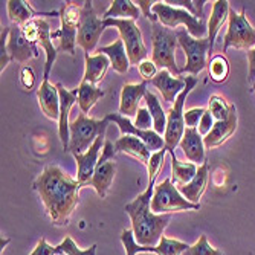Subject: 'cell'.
Segmentation results:
<instances>
[{
	"instance_id": "cell-49",
	"label": "cell",
	"mask_w": 255,
	"mask_h": 255,
	"mask_svg": "<svg viewBox=\"0 0 255 255\" xmlns=\"http://www.w3.org/2000/svg\"><path fill=\"white\" fill-rule=\"evenodd\" d=\"M9 242H11L9 239H6V240H3V239H2V242H0V246H2V251H3V248H5Z\"/></svg>"
},
{
	"instance_id": "cell-17",
	"label": "cell",
	"mask_w": 255,
	"mask_h": 255,
	"mask_svg": "<svg viewBox=\"0 0 255 255\" xmlns=\"http://www.w3.org/2000/svg\"><path fill=\"white\" fill-rule=\"evenodd\" d=\"M104 136H98V139L94 142L84 154H74L75 160H77V180L83 185V187H87L90 179L94 177V173H95V168H97V164L100 160V150L104 148Z\"/></svg>"
},
{
	"instance_id": "cell-31",
	"label": "cell",
	"mask_w": 255,
	"mask_h": 255,
	"mask_svg": "<svg viewBox=\"0 0 255 255\" xmlns=\"http://www.w3.org/2000/svg\"><path fill=\"white\" fill-rule=\"evenodd\" d=\"M171 154V182L177 183V187H182V185L190 183L196 173H197V167L193 162H180L174 151H168Z\"/></svg>"
},
{
	"instance_id": "cell-23",
	"label": "cell",
	"mask_w": 255,
	"mask_h": 255,
	"mask_svg": "<svg viewBox=\"0 0 255 255\" xmlns=\"http://www.w3.org/2000/svg\"><path fill=\"white\" fill-rule=\"evenodd\" d=\"M151 83L159 89L167 103H174L176 98L182 94V90L187 86L183 77H173L168 71H160L151 80Z\"/></svg>"
},
{
	"instance_id": "cell-37",
	"label": "cell",
	"mask_w": 255,
	"mask_h": 255,
	"mask_svg": "<svg viewBox=\"0 0 255 255\" xmlns=\"http://www.w3.org/2000/svg\"><path fill=\"white\" fill-rule=\"evenodd\" d=\"M97 245L90 246L89 249L83 251L78 249V246L75 245V242L72 240L71 236H66L64 240L57 246V255H95L97 254Z\"/></svg>"
},
{
	"instance_id": "cell-15",
	"label": "cell",
	"mask_w": 255,
	"mask_h": 255,
	"mask_svg": "<svg viewBox=\"0 0 255 255\" xmlns=\"http://www.w3.org/2000/svg\"><path fill=\"white\" fill-rule=\"evenodd\" d=\"M109 123H115L123 136H134L137 139H141V141L150 148V151H159L162 148H165V141L164 137H160V134H157L156 131L153 130H139L137 127H134L131 124V121L126 117H123V115H118V113H107L104 117Z\"/></svg>"
},
{
	"instance_id": "cell-29",
	"label": "cell",
	"mask_w": 255,
	"mask_h": 255,
	"mask_svg": "<svg viewBox=\"0 0 255 255\" xmlns=\"http://www.w3.org/2000/svg\"><path fill=\"white\" fill-rule=\"evenodd\" d=\"M84 60H86V71H84L83 81L97 84L98 81L104 78L107 69L110 66L109 57H106L104 54H97L95 57H90L89 54H86Z\"/></svg>"
},
{
	"instance_id": "cell-6",
	"label": "cell",
	"mask_w": 255,
	"mask_h": 255,
	"mask_svg": "<svg viewBox=\"0 0 255 255\" xmlns=\"http://www.w3.org/2000/svg\"><path fill=\"white\" fill-rule=\"evenodd\" d=\"M187 210H200V203H191L185 199L171 179L162 180L154 187L153 199H151V211L154 214H170L176 211Z\"/></svg>"
},
{
	"instance_id": "cell-21",
	"label": "cell",
	"mask_w": 255,
	"mask_h": 255,
	"mask_svg": "<svg viewBox=\"0 0 255 255\" xmlns=\"http://www.w3.org/2000/svg\"><path fill=\"white\" fill-rule=\"evenodd\" d=\"M37 98L46 117L52 121L60 120V94L57 86H52L49 80H43L37 90Z\"/></svg>"
},
{
	"instance_id": "cell-22",
	"label": "cell",
	"mask_w": 255,
	"mask_h": 255,
	"mask_svg": "<svg viewBox=\"0 0 255 255\" xmlns=\"http://www.w3.org/2000/svg\"><path fill=\"white\" fill-rule=\"evenodd\" d=\"M115 173H117V162H115V159L104 160L100 157L97 168H95V173H94V177L90 179L89 185L95 188V191L98 193V196L101 199H104L107 196V191L112 187Z\"/></svg>"
},
{
	"instance_id": "cell-13",
	"label": "cell",
	"mask_w": 255,
	"mask_h": 255,
	"mask_svg": "<svg viewBox=\"0 0 255 255\" xmlns=\"http://www.w3.org/2000/svg\"><path fill=\"white\" fill-rule=\"evenodd\" d=\"M104 23L100 20L94 11V5L90 0L83 3L81 9V18H80V26H78V35L77 43L84 49L86 54L92 52L95 49V46L104 31Z\"/></svg>"
},
{
	"instance_id": "cell-3",
	"label": "cell",
	"mask_w": 255,
	"mask_h": 255,
	"mask_svg": "<svg viewBox=\"0 0 255 255\" xmlns=\"http://www.w3.org/2000/svg\"><path fill=\"white\" fill-rule=\"evenodd\" d=\"M151 40H153V54L151 61L160 71H168L173 77H179L182 71L176 64L174 51L177 48L176 32L162 26L160 23H151Z\"/></svg>"
},
{
	"instance_id": "cell-5",
	"label": "cell",
	"mask_w": 255,
	"mask_h": 255,
	"mask_svg": "<svg viewBox=\"0 0 255 255\" xmlns=\"http://www.w3.org/2000/svg\"><path fill=\"white\" fill-rule=\"evenodd\" d=\"M151 12L157 17L160 25L168 29L183 25L185 29L188 31V34L194 38H205V34L208 32L205 18L196 17L187 9H180V8L170 6L167 3L156 2L151 8Z\"/></svg>"
},
{
	"instance_id": "cell-45",
	"label": "cell",
	"mask_w": 255,
	"mask_h": 255,
	"mask_svg": "<svg viewBox=\"0 0 255 255\" xmlns=\"http://www.w3.org/2000/svg\"><path fill=\"white\" fill-rule=\"evenodd\" d=\"M29 255H57V246H51L44 237H41L37 248Z\"/></svg>"
},
{
	"instance_id": "cell-18",
	"label": "cell",
	"mask_w": 255,
	"mask_h": 255,
	"mask_svg": "<svg viewBox=\"0 0 255 255\" xmlns=\"http://www.w3.org/2000/svg\"><path fill=\"white\" fill-rule=\"evenodd\" d=\"M8 51L11 60H15L17 63H26L32 57L38 55V48H34L25 38L20 26H11V32L8 38Z\"/></svg>"
},
{
	"instance_id": "cell-50",
	"label": "cell",
	"mask_w": 255,
	"mask_h": 255,
	"mask_svg": "<svg viewBox=\"0 0 255 255\" xmlns=\"http://www.w3.org/2000/svg\"><path fill=\"white\" fill-rule=\"evenodd\" d=\"M252 90H254V92H255V84H254V89H252Z\"/></svg>"
},
{
	"instance_id": "cell-10",
	"label": "cell",
	"mask_w": 255,
	"mask_h": 255,
	"mask_svg": "<svg viewBox=\"0 0 255 255\" xmlns=\"http://www.w3.org/2000/svg\"><path fill=\"white\" fill-rule=\"evenodd\" d=\"M21 32L25 35V38L34 46V48H43L46 54V64H44V75L43 80H49V74L52 64L57 58V49L52 44V34H51V26L48 20L43 18H34L29 23H26L21 28Z\"/></svg>"
},
{
	"instance_id": "cell-24",
	"label": "cell",
	"mask_w": 255,
	"mask_h": 255,
	"mask_svg": "<svg viewBox=\"0 0 255 255\" xmlns=\"http://www.w3.org/2000/svg\"><path fill=\"white\" fill-rule=\"evenodd\" d=\"M180 148L183 150V154L187 156L193 164H203L205 159V142L200 136L199 130L187 127L183 131V136L180 139Z\"/></svg>"
},
{
	"instance_id": "cell-36",
	"label": "cell",
	"mask_w": 255,
	"mask_h": 255,
	"mask_svg": "<svg viewBox=\"0 0 255 255\" xmlns=\"http://www.w3.org/2000/svg\"><path fill=\"white\" fill-rule=\"evenodd\" d=\"M231 109H233V104H229L225 98L214 95L208 101V112L213 115V118L216 121H225L228 120Z\"/></svg>"
},
{
	"instance_id": "cell-7",
	"label": "cell",
	"mask_w": 255,
	"mask_h": 255,
	"mask_svg": "<svg viewBox=\"0 0 255 255\" xmlns=\"http://www.w3.org/2000/svg\"><path fill=\"white\" fill-rule=\"evenodd\" d=\"M103 23H104V26H113L120 31L121 40L124 41L126 51H127V55L130 60V64L139 66L147 58L148 51L144 44L141 31H139V28L136 26V20H131V18H106V20H103Z\"/></svg>"
},
{
	"instance_id": "cell-32",
	"label": "cell",
	"mask_w": 255,
	"mask_h": 255,
	"mask_svg": "<svg viewBox=\"0 0 255 255\" xmlns=\"http://www.w3.org/2000/svg\"><path fill=\"white\" fill-rule=\"evenodd\" d=\"M104 97V90L98 89L95 84L81 81L78 87V106L81 109V113H89V110L94 107L98 100Z\"/></svg>"
},
{
	"instance_id": "cell-11",
	"label": "cell",
	"mask_w": 255,
	"mask_h": 255,
	"mask_svg": "<svg viewBox=\"0 0 255 255\" xmlns=\"http://www.w3.org/2000/svg\"><path fill=\"white\" fill-rule=\"evenodd\" d=\"M176 37L179 46L185 51V55H187V64L183 66L182 72L191 74L193 77L199 75L208 64L206 55L210 52V41H208V38L191 37L185 28L176 31Z\"/></svg>"
},
{
	"instance_id": "cell-20",
	"label": "cell",
	"mask_w": 255,
	"mask_h": 255,
	"mask_svg": "<svg viewBox=\"0 0 255 255\" xmlns=\"http://www.w3.org/2000/svg\"><path fill=\"white\" fill-rule=\"evenodd\" d=\"M147 81H142L139 84H126L121 92V104H120V113L126 118H131L137 115L139 101H141L147 94Z\"/></svg>"
},
{
	"instance_id": "cell-30",
	"label": "cell",
	"mask_w": 255,
	"mask_h": 255,
	"mask_svg": "<svg viewBox=\"0 0 255 255\" xmlns=\"http://www.w3.org/2000/svg\"><path fill=\"white\" fill-rule=\"evenodd\" d=\"M6 3H8L9 20L12 23H15V26H20V28H23L31 20L37 18V15H43V14H38L37 11H34L29 6V3L23 2V0H8Z\"/></svg>"
},
{
	"instance_id": "cell-43",
	"label": "cell",
	"mask_w": 255,
	"mask_h": 255,
	"mask_svg": "<svg viewBox=\"0 0 255 255\" xmlns=\"http://www.w3.org/2000/svg\"><path fill=\"white\" fill-rule=\"evenodd\" d=\"M137 71H139V75L144 78V81H151L157 75L156 64L150 60H144L141 64L137 66Z\"/></svg>"
},
{
	"instance_id": "cell-47",
	"label": "cell",
	"mask_w": 255,
	"mask_h": 255,
	"mask_svg": "<svg viewBox=\"0 0 255 255\" xmlns=\"http://www.w3.org/2000/svg\"><path fill=\"white\" fill-rule=\"evenodd\" d=\"M154 3H156V2H150V0H139V2H137V6L142 9L144 15H145L151 23H157V17L150 11V9L153 8Z\"/></svg>"
},
{
	"instance_id": "cell-16",
	"label": "cell",
	"mask_w": 255,
	"mask_h": 255,
	"mask_svg": "<svg viewBox=\"0 0 255 255\" xmlns=\"http://www.w3.org/2000/svg\"><path fill=\"white\" fill-rule=\"evenodd\" d=\"M60 94V120H58V133L61 139V145L64 151L69 150V142H71V131H69V112L72 106L78 101V89L67 90L61 83L55 84Z\"/></svg>"
},
{
	"instance_id": "cell-42",
	"label": "cell",
	"mask_w": 255,
	"mask_h": 255,
	"mask_svg": "<svg viewBox=\"0 0 255 255\" xmlns=\"http://www.w3.org/2000/svg\"><path fill=\"white\" fill-rule=\"evenodd\" d=\"M205 112H206V110L202 109V107H196V109L188 110L187 113L183 115L185 124H187L190 128H196L197 124L200 123V120H202V117H203V113H205Z\"/></svg>"
},
{
	"instance_id": "cell-28",
	"label": "cell",
	"mask_w": 255,
	"mask_h": 255,
	"mask_svg": "<svg viewBox=\"0 0 255 255\" xmlns=\"http://www.w3.org/2000/svg\"><path fill=\"white\" fill-rule=\"evenodd\" d=\"M98 54H104L106 57H109L110 64L113 66V69L118 74H127L128 66H130V60H128L127 51H126L124 41L121 38L117 40L113 44L103 46V48H100Z\"/></svg>"
},
{
	"instance_id": "cell-27",
	"label": "cell",
	"mask_w": 255,
	"mask_h": 255,
	"mask_svg": "<svg viewBox=\"0 0 255 255\" xmlns=\"http://www.w3.org/2000/svg\"><path fill=\"white\" fill-rule=\"evenodd\" d=\"M229 2L228 0H217L213 5V11H211V17L210 21H208V41H210V52H213L214 49V41L216 37L220 31V28L223 26V23L229 18Z\"/></svg>"
},
{
	"instance_id": "cell-40",
	"label": "cell",
	"mask_w": 255,
	"mask_h": 255,
	"mask_svg": "<svg viewBox=\"0 0 255 255\" xmlns=\"http://www.w3.org/2000/svg\"><path fill=\"white\" fill-rule=\"evenodd\" d=\"M11 32V28H3L2 35H0V71L3 72V69L11 61V55L8 51V35Z\"/></svg>"
},
{
	"instance_id": "cell-12",
	"label": "cell",
	"mask_w": 255,
	"mask_h": 255,
	"mask_svg": "<svg viewBox=\"0 0 255 255\" xmlns=\"http://www.w3.org/2000/svg\"><path fill=\"white\" fill-rule=\"evenodd\" d=\"M81 9H83V5H77L75 2H67L60 9L58 14H60L61 28L57 32H52V38H57V37L60 38L58 51L75 55V43H77V35H78Z\"/></svg>"
},
{
	"instance_id": "cell-44",
	"label": "cell",
	"mask_w": 255,
	"mask_h": 255,
	"mask_svg": "<svg viewBox=\"0 0 255 255\" xmlns=\"http://www.w3.org/2000/svg\"><path fill=\"white\" fill-rule=\"evenodd\" d=\"M20 81H21V86L25 87L26 90H31L35 84V75H34V71L31 67L25 66L21 67V72H20Z\"/></svg>"
},
{
	"instance_id": "cell-48",
	"label": "cell",
	"mask_w": 255,
	"mask_h": 255,
	"mask_svg": "<svg viewBox=\"0 0 255 255\" xmlns=\"http://www.w3.org/2000/svg\"><path fill=\"white\" fill-rule=\"evenodd\" d=\"M248 63H249V81L255 84V48L248 51Z\"/></svg>"
},
{
	"instance_id": "cell-19",
	"label": "cell",
	"mask_w": 255,
	"mask_h": 255,
	"mask_svg": "<svg viewBox=\"0 0 255 255\" xmlns=\"http://www.w3.org/2000/svg\"><path fill=\"white\" fill-rule=\"evenodd\" d=\"M236 128H237V110H236V106H233L228 120L216 121L213 130L203 137L205 148H214V147L222 145L228 137L234 134Z\"/></svg>"
},
{
	"instance_id": "cell-46",
	"label": "cell",
	"mask_w": 255,
	"mask_h": 255,
	"mask_svg": "<svg viewBox=\"0 0 255 255\" xmlns=\"http://www.w3.org/2000/svg\"><path fill=\"white\" fill-rule=\"evenodd\" d=\"M214 127V118H213V115L210 112H205L203 113V117L199 123V133L200 136H206L208 133H210Z\"/></svg>"
},
{
	"instance_id": "cell-35",
	"label": "cell",
	"mask_w": 255,
	"mask_h": 255,
	"mask_svg": "<svg viewBox=\"0 0 255 255\" xmlns=\"http://www.w3.org/2000/svg\"><path fill=\"white\" fill-rule=\"evenodd\" d=\"M210 77L213 81L216 83H223L228 80V75H229V63L228 60L225 58V55H216L211 58L210 64Z\"/></svg>"
},
{
	"instance_id": "cell-14",
	"label": "cell",
	"mask_w": 255,
	"mask_h": 255,
	"mask_svg": "<svg viewBox=\"0 0 255 255\" xmlns=\"http://www.w3.org/2000/svg\"><path fill=\"white\" fill-rule=\"evenodd\" d=\"M121 242L126 248L127 255H136L141 252H153L156 255H182L190 246L179 240H171L162 236L160 242L157 246H139L134 240L133 231L131 229H124L121 233Z\"/></svg>"
},
{
	"instance_id": "cell-25",
	"label": "cell",
	"mask_w": 255,
	"mask_h": 255,
	"mask_svg": "<svg viewBox=\"0 0 255 255\" xmlns=\"http://www.w3.org/2000/svg\"><path fill=\"white\" fill-rule=\"evenodd\" d=\"M208 180H210V164H208V160H205L203 164L197 168L194 179L187 185L177 187V190L188 202L199 203V199L203 196V193L208 187Z\"/></svg>"
},
{
	"instance_id": "cell-38",
	"label": "cell",
	"mask_w": 255,
	"mask_h": 255,
	"mask_svg": "<svg viewBox=\"0 0 255 255\" xmlns=\"http://www.w3.org/2000/svg\"><path fill=\"white\" fill-rule=\"evenodd\" d=\"M182 255H225V254L214 249L210 243H208L206 236H200V239L193 246H190Z\"/></svg>"
},
{
	"instance_id": "cell-39",
	"label": "cell",
	"mask_w": 255,
	"mask_h": 255,
	"mask_svg": "<svg viewBox=\"0 0 255 255\" xmlns=\"http://www.w3.org/2000/svg\"><path fill=\"white\" fill-rule=\"evenodd\" d=\"M167 151H168L167 148H162V150H159V151L151 154V157L148 160V165H147V168H148V179L150 180H154L157 177V173H159V170L162 167V162H164V157H165Z\"/></svg>"
},
{
	"instance_id": "cell-1",
	"label": "cell",
	"mask_w": 255,
	"mask_h": 255,
	"mask_svg": "<svg viewBox=\"0 0 255 255\" xmlns=\"http://www.w3.org/2000/svg\"><path fill=\"white\" fill-rule=\"evenodd\" d=\"M83 185L69 177L60 167L48 165L34 182V190L44 203L55 226H66L80 203V190Z\"/></svg>"
},
{
	"instance_id": "cell-26",
	"label": "cell",
	"mask_w": 255,
	"mask_h": 255,
	"mask_svg": "<svg viewBox=\"0 0 255 255\" xmlns=\"http://www.w3.org/2000/svg\"><path fill=\"white\" fill-rule=\"evenodd\" d=\"M115 148H117V153L130 154L145 165H148V160L151 157L150 148L141 141V139H137L134 136H121L118 141L115 142Z\"/></svg>"
},
{
	"instance_id": "cell-34",
	"label": "cell",
	"mask_w": 255,
	"mask_h": 255,
	"mask_svg": "<svg viewBox=\"0 0 255 255\" xmlns=\"http://www.w3.org/2000/svg\"><path fill=\"white\" fill-rule=\"evenodd\" d=\"M139 14V8L131 2V0H113L110 8L104 12L103 20L106 18H131V20H137Z\"/></svg>"
},
{
	"instance_id": "cell-4",
	"label": "cell",
	"mask_w": 255,
	"mask_h": 255,
	"mask_svg": "<svg viewBox=\"0 0 255 255\" xmlns=\"http://www.w3.org/2000/svg\"><path fill=\"white\" fill-rule=\"evenodd\" d=\"M109 121L103 120H92L87 118L84 113H80L78 118L71 123L69 131H71V142H69V150L72 154H84L98 136H104L107 130Z\"/></svg>"
},
{
	"instance_id": "cell-9",
	"label": "cell",
	"mask_w": 255,
	"mask_h": 255,
	"mask_svg": "<svg viewBox=\"0 0 255 255\" xmlns=\"http://www.w3.org/2000/svg\"><path fill=\"white\" fill-rule=\"evenodd\" d=\"M229 48L251 51L255 48V28L248 21L245 11L236 12L229 9L228 32L223 38V52Z\"/></svg>"
},
{
	"instance_id": "cell-2",
	"label": "cell",
	"mask_w": 255,
	"mask_h": 255,
	"mask_svg": "<svg viewBox=\"0 0 255 255\" xmlns=\"http://www.w3.org/2000/svg\"><path fill=\"white\" fill-rule=\"evenodd\" d=\"M154 183L156 179L150 180L147 190L126 205V213L131 219V231L139 246H157L171 220V214H154L151 211Z\"/></svg>"
},
{
	"instance_id": "cell-41",
	"label": "cell",
	"mask_w": 255,
	"mask_h": 255,
	"mask_svg": "<svg viewBox=\"0 0 255 255\" xmlns=\"http://www.w3.org/2000/svg\"><path fill=\"white\" fill-rule=\"evenodd\" d=\"M151 115L148 112V109H139L136 120H134V127H137L139 130H150L151 127Z\"/></svg>"
},
{
	"instance_id": "cell-8",
	"label": "cell",
	"mask_w": 255,
	"mask_h": 255,
	"mask_svg": "<svg viewBox=\"0 0 255 255\" xmlns=\"http://www.w3.org/2000/svg\"><path fill=\"white\" fill-rule=\"evenodd\" d=\"M187 86L182 90V94L176 98L174 107H171L167 113V128L164 133V141H165V148L168 151H174V148L180 144V139L185 131V120H183V104L185 100L190 95V92L194 89L197 84L196 77H185Z\"/></svg>"
},
{
	"instance_id": "cell-33",
	"label": "cell",
	"mask_w": 255,
	"mask_h": 255,
	"mask_svg": "<svg viewBox=\"0 0 255 255\" xmlns=\"http://www.w3.org/2000/svg\"><path fill=\"white\" fill-rule=\"evenodd\" d=\"M145 104H147V109L153 118V127H154V131L157 134H162L165 133V128H167V113L162 109L157 97L153 94V92H147L145 94Z\"/></svg>"
}]
</instances>
